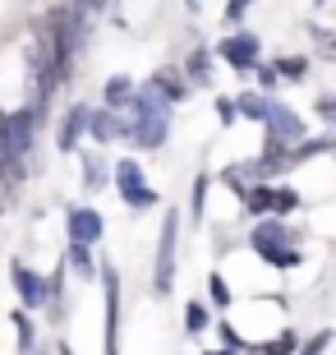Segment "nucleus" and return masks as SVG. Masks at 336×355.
Segmentation results:
<instances>
[{"instance_id":"nucleus-1","label":"nucleus","mask_w":336,"mask_h":355,"mask_svg":"<svg viewBox=\"0 0 336 355\" xmlns=\"http://www.w3.org/2000/svg\"><path fill=\"white\" fill-rule=\"evenodd\" d=\"M134 125H130V139L139 148H148V153H157V148H166L170 139V106L157 97L152 88H134Z\"/></svg>"},{"instance_id":"nucleus-2","label":"nucleus","mask_w":336,"mask_h":355,"mask_svg":"<svg viewBox=\"0 0 336 355\" xmlns=\"http://www.w3.org/2000/svg\"><path fill=\"white\" fill-rule=\"evenodd\" d=\"M175 240H180V212L170 208L161 222V240H157V268H152L157 295H170V286H175Z\"/></svg>"},{"instance_id":"nucleus-3","label":"nucleus","mask_w":336,"mask_h":355,"mask_svg":"<svg viewBox=\"0 0 336 355\" xmlns=\"http://www.w3.org/2000/svg\"><path fill=\"white\" fill-rule=\"evenodd\" d=\"M258 120L267 125V139H281V144H304V120L290 111V106H281L276 97H263L258 102Z\"/></svg>"},{"instance_id":"nucleus-4","label":"nucleus","mask_w":336,"mask_h":355,"mask_svg":"<svg viewBox=\"0 0 336 355\" xmlns=\"http://www.w3.org/2000/svg\"><path fill=\"white\" fill-rule=\"evenodd\" d=\"M106 291V355H120V272L116 263H97V277Z\"/></svg>"},{"instance_id":"nucleus-5","label":"nucleus","mask_w":336,"mask_h":355,"mask_svg":"<svg viewBox=\"0 0 336 355\" xmlns=\"http://www.w3.org/2000/svg\"><path fill=\"white\" fill-rule=\"evenodd\" d=\"M217 55L231 69H240V74H254V69L263 65V46H258L254 33H231V37H221L217 42Z\"/></svg>"},{"instance_id":"nucleus-6","label":"nucleus","mask_w":336,"mask_h":355,"mask_svg":"<svg viewBox=\"0 0 336 355\" xmlns=\"http://www.w3.org/2000/svg\"><path fill=\"white\" fill-rule=\"evenodd\" d=\"M10 282H14V291H19V309L33 314V309H46V304H51V295H46V277L33 272L28 263H19V259L10 263Z\"/></svg>"},{"instance_id":"nucleus-7","label":"nucleus","mask_w":336,"mask_h":355,"mask_svg":"<svg viewBox=\"0 0 336 355\" xmlns=\"http://www.w3.org/2000/svg\"><path fill=\"white\" fill-rule=\"evenodd\" d=\"M65 226H69V245H88V250L106 236V222L97 208H69Z\"/></svg>"},{"instance_id":"nucleus-8","label":"nucleus","mask_w":336,"mask_h":355,"mask_svg":"<svg viewBox=\"0 0 336 355\" xmlns=\"http://www.w3.org/2000/svg\"><path fill=\"white\" fill-rule=\"evenodd\" d=\"M83 134H88V106H83V102H74V106L65 111V120H60V134H55V148H60V153H74Z\"/></svg>"},{"instance_id":"nucleus-9","label":"nucleus","mask_w":336,"mask_h":355,"mask_svg":"<svg viewBox=\"0 0 336 355\" xmlns=\"http://www.w3.org/2000/svg\"><path fill=\"white\" fill-rule=\"evenodd\" d=\"M88 134L97 144H116V139H130V125L116 111H88Z\"/></svg>"},{"instance_id":"nucleus-10","label":"nucleus","mask_w":336,"mask_h":355,"mask_svg":"<svg viewBox=\"0 0 336 355\" xmlns=\"http://www.w3.org/2000/svg\"><path fill=\"white\" fill-rule=\"evenodd\" d=\"M290 231H285V222H276V217H263L258 226H254V236H249V245H254V254L263 250H281V245H290Z\"/></svg>"},{"instance_id":"nucleus-11","label":"nucleus","mask_w":336,"mask_h":355,"mask_svg":"<svg viewBox=\"0 0 336 355\" xmlns=\"http://www.w3.org/2000/svg\"><path fill=\"white\" fill-rule=\"evenodd\" d=\"M143 88H152L166 106H175V102H184V97H189V83H184L180 74H175V69H157V74H152L148 83H143Z\"/></svg>"},{"instance_id":"nucleus-12","label":"nucleus","mask_w":336,"mask_h":355,"mask_svg":"<svg viewBox=\"0 0 336 355\" xmlns=\"http://www.w3.org/2000/svg\"><path fill=\"white\" fill-rule=\"evenodd\" d=\"M134 88H139V83L130 79V74H111V79H106V111H130V102H134Z\"/></svg>"},{"instance_id":"nucleus-13","label":"nucleus","mask_w":336,"mask_h":355,"mask_svg":"<svg viewBox=\"0 0 336 355\" xmlns=\"http://www.w3.org/2000/svg\"><path fill=\"white\" fill-rule=\"evenodd\" d=\"M65 263L78 272V282H92V277H97V263H92V250H88V245H69V250H65Z\"/></svg>"},{"instance_id":"nucleus-14","label":"nucleus","mask_w":336,"mask_h":355,"mask_svg":"<svg viewBox=\"0 0 336 355\" xmlns=\"http://www.w3.org/2000/svg\"><path fill=\"white\" fill-rule=\"evenodd\" d=\"M120 198H125L134 212H148V208H157V203H161V194H157V189H148V184H130V189H120Z\"/></svg>"},{"instance_id":"nucleus-15","label":"nucleus","mask_w":336,"mask_h":355,"mask_svg":"<svg viewBox=\"0 0 336 355\" xmlns=\"http://www.w3.org/2000/svg\"><path fill=\"white\" fill-rule=\"evenodd\" d=\"M245 208L254 217H272V184H249L245 189Z\"/></svg>"},{"instance_id":"nucleus-16","label":"nucleus","mask_w":336,"mask_h":355,"mask_svg":"<svg viewBox=\"0 0 336 355\" xmlns=\"http://www.w3.org/2000/svg\"><path fill=\"white\" fill-rule=\"evenodd\" d=\"M184 74H189L194 83H207L212 79V51H194L189 60H184Z\"/></svg>"},{"instance_id":"nucleus-17","label":"nucleus","mask_w":336,"mask_h":355,"mask_svg":"<svg viewBox=\"0 0 336 355\" xmlns=\"http://www.w3.org/2000/svg\"><path fill=\"white\" fill-rule=\"evenodd\" d=\"M116 189H130V184H143V166L134 157H125V162H116Z\"/></svg>"},{"instance_id":"nucleus-18","label":"nucleus","mask_w":336,"mask_h":355,"mask_svg":"<svg viewBox=\"0 0 336 355\" xmlns=\"http://www.w3.org/2000/svg\"><path fill=\"white\" fill-rule=\"evenodd\" d=\"M272 69H276V79H304V74H309V60H304V55H281Z\"/></svg>"},{"instance_id":"nucleus-19","label":"nucleus","mask_w":336,"mask_h":355,"mask_svg":"<svg viewBox=\"0 0 336 355\" xmlns=\"http://www.w3.org/2000/svg\"><path fill=\"white\" fill-rule=\"evenodd\" d=\"M295 332H285V337H276V342H267V346H249L245 355H295Z\"/></svg>"},{"instance_id":"nucleus-20","label":"nucleus","mask_w":336,"mask_h":355,"mask_svg":"<svg viewBox=\"0 0 336 355\" xmlns=\"http://www.w3.org/2000/svg\"><path fill=\"white\" fill-rule=\"evenodd\" d=\"M10 318H14V332H19V346H24V351L33 355L37 346H33V318H28V309H14Z\"/></svg>"},{"instance_id":"nucleus-21","label":"nucleus","mask_w":336,"mask_h":355,"mask_svg":"<svg viewBox=\"0 0 336 355\" xmlns=\"http://www.w3.org/2000/svg\"><path fill=\"white\" fill-rule=\"evenodd\" d=\"M304 198L295 194V189H272V217H281V212H295Z\"/></svg>"},{"instance_id":"nucleus-22","label":"nucleus","mask_w":336,"mask_h":355,"mask_svg":"<svg viewBox=\"0 0 336 355\" xmlns=\"http://www.w3.org/2000/svg\"><path fill=\"white\" fill-rule=\"evenodd\" d=\"M263 259H267L272 268H295L299 263V250H295V245H281V250H263Z\"/></svg>"},{"instance_id":"nucleus-23","label":"nucleus","mask_w":336,"mask_h":355,"mask_svg":"<svg viewBox=\"0 0 336 355\" xmlns=\"http://www.w3.org/2000/svg\"><path fill=\"white\" fill-rule=\"evenodd\" d=\"M207 295H212V304H217V309H226V304H231V286H226V277H207Z\"/></svg>"},{"instance_id":"nucleus-24","label":"nucleus","mask_w":336,"mask_h":355,"mask_svg":"<svg viewBox=\"0 0 336 355\" xmlns=\"http://www.w3.org/2000/svg\"><path fill=\"white\" fill-rule=\"evenodd\" d=\"M83 166H88V171H83L88 189H102V184H106V162L102 157H83Z\"/></svg>"},{"instance_id":"nucleus-25","label":"nucleus","mask_w":336,"mask_h":355,"mask_svg":"<svg viewBox=\"0 0 336 355\" xmlns=\"http://www.w3.org/2000/svg\"><path fill=\"white\" fill-rule=\"evenodd\" d=\"M327 346H332V332L323 328V332H313V337H309L304 346H295V355H323Z\"/></svg>"},{"instance_id":"nucleus-26","label":"nucleus","mask_w":336,"mask_h":355,"mask_svg":"<svg viewBox=\"0 0 336 355\" xmlns=\"http://www.w3.org/2000/svg\"><path fill=\"white\" fill-rule=\"evenodd\" d=\"M184 328H189V332H203L207 328V304H189V309H184Z\"/></svg>"},{"instance_id":"nucleus-27","label":"nucleus","mask_w":336,"mask_h":355,"mask_svg":"<svg viewBox=\"0 0 336 355\" xmlns=\"http://www.w3.org/2000/svg\"><path fill=\"white\" fill-rule=\"evenodd\" d=\"M203 198H207V175H198L194 180V203H189V217H194V222L203 217Z\"/></svg>"},{"instance_id":"nucleus-28","label":"nucleus","mask_w":336,"mask_h":355,"mask_svg":"<svg viewBox=\"0 0 336 355\" xmlns=\"http://www.w3.org/2000/svg\"><path fill=\"white\" fill-rule=\"evenodd\" d=\"M217 332H221V346H231V351H249V346L240 342V332H235L231 323H226V318H221V323H217Z\"/></svg>"},{"instance_id":"nucleus-29","label":"nucleus","mask_w":336,"mask_h":355,"mask_svg":"<svg viewBox=\"0 0 336 355\" xmlns=\"http://www.w3.org/2000/svg\"><path fill=\"white\" fill-rule=\"evenodd\" d=\"M217 116H221V125H235V120H240V116H235V102H231V97H217Z\"/></svg>"},{"instance_id":"nucleus-30","label":"nucleus","mask_w":336,"mask_h":355,"mask_svg":"<svg viewBox=\"0 0 336 355\" xmlns=\"http://www.w3.org/2000/svg\"><path fill=\"white\" fill-rule=\"evenodd\" d=\"M254 74H258V83H263V88H276V83H281V79H276V69H272V65H258V69H254Z\"/></svg>"},{"instance_id":"nucleus-31","label":"nucleus","mask_w":336,"mask_h":355,"mask_svg":"<svg viewBox=\"0 0 336 355\" xmlns=\"http://www.w3.org/2000/svg\"><path fill=\"white\" fill-rule=\"evenodd\" d=\"M245 5H249V0H231V5H226V19H231V24H235V19L245 14Z\"/></svg>"},{"instance_id":"nucleus-32","label":"nucleus","mask_w":336,"mask_h":355,"mask_svg":"<svg viewBox=\"0 0 336 355\" xmlns=\"http://www.w3.org/2000/svg\"><path fill=\"white\" fill-rule=\"evenodd\" d=\"M318 116H323V120L336 116V102H332V97H323V102H318Z\"/></svg>"},{"instance_id":"nucleus-33","label":"nucleus","mask_w":336,"mask_h":355,"mask_svg":"<svg viewBox=\"0 0 336 355\" xmlns=\"http://www.w3.org/2000/svg\"><path fill=\"white\" fill-rule=\"evenodd\" d=\"M207 355H240V351H226V346H221V351H207Z\"/></svg>"},{"instance_id":"nucleus-34","label":"nucleus","mask_w":336,"mask_h":355,"mask_svg":"<svg viewBox=\"0 0 336 355\" xmlns=\"http://www.w3.org/2000/svg\"><path fill=\"white\" fill-rule=\"evenodd\" d=\"M55 351H60V355H74V351H69V346H55Z\"/></svg>"},{"instance_id":"nucleus-35","label":"nucleus","mask_w":336,"mask_h":355,"mask_svg":"<svg viewBox=\"0 0 336 355\" xmlns=\"http://www.w3.org/2000/svg\"><path fill=\"white\" fill-rule=\"evenodd\" d=\"M313 5H318V10H323V5H327V0H313Z\"/></svg>"}]
</instances>
